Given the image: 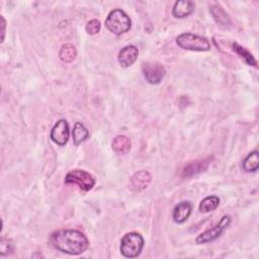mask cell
Returning <instances> with one entry per match:
<instances>
[{
	"label": "cell",
	"mask_w": 259,
	"mask_h": 259,
	"mask_svg": "<svg viewBox=\"0 0 259 259\" xmlns=\"http://www.w3.org/2000/svg\"><path fill=\"white\" fill-rule=\"evenodd\" d=\"M89 137V132L88 130L84 126L83 123L77 121L74 124V127L72 130V139H73V143L77 146L81 143H83L84 141H86Z\"/></svg>",
	"instance_id": "obj_16"
},
{
	"label": "cell",
	"mask_w": 259,
	"mask_h": 259,
	"mask_svg": "<svg viewBox=\"0 0 259 259\" xmlns=\"http://www.w3.org/2000/svg\"><path fill=\"white\" fill-rule=\"evenodd\" d=\"M212 158L207 157L204 159H200V160H195V161H191L189 163H187L181 173L182 177H191L194 176L202 171H204L208 165L210 164Z\"/></svg>",
	"instance_id": "obj_9"
},
{
	"label": "cell",
	"mask_w": 259,
	"mask_h": 259,
	"mask_svg": "<svg viewBox=\"0 0 259 259\" xmlns=\"http://www.w3.org/2000/svg\"><path fill=\"white\" fill-rule=\"evenodd\" d=\"M230 224H231V217L224 215L214 227L199 234L196 237V240H195L196 243L197 244H206V243H209V242L218 239L223 234V232L229 227Z\"/></svg>",
	"instance_id": "obj_6"
},
{
	"label": "cell",
	"mask_w": 259,
	"mask_h": 259,
	"mask_svg": "<svg viewBox=\"0 0 259 259\" xmlns=\"http://www.w3.org/2000/svg\"><path fill=\"white\" fill-rule=\"evenodd\" d=\"M66 184H75L84 191H89L93 188L95 180L91 174L84 170L75 169L70 171L65 177Z\"/></svg>",
	"instance_id": "obj_5"
},
{
	"label": "cell",
	"mask_w": 259,
	"mask_h": 259,
	"mask_svg": "<svg viewBox=\"0 0 259 259\" xmlns=\"http://www.w3.org/2000/svg\"><path fill=\"white\" fill-rule=\"evenodd\" d=\"M232 48L234 50V52L249 66H253L255 68H257V61L255 60V58L253 57V55L244 47L240 46L238 42H233L232 44Z\"/></svg>",
	"instance_id": "obj_15"
},
{
	"label": "cell",
	"mask_w": 259,
	"mask_h": 259,
	"mask_svg": "<svg viewBox=\"0 0 259 259\" xmlns=\"http://www.w3.org/2000/svg\"><path fill=\"white\" fill-rule=\"evenodd\" d=\"M86 31L88 34H91V35H94L96 33H98L100 31V28H101V23L98 19H91L87 22L86 24Z\"/></svg>",
	"instance_id": "obj_21"
},
{
	"label": "cell",
	"mask_w": 259,
	"mask_h": 259,
	"mask_svg": "<svg viewBox=\"0 0 259 259\" xmlns=\"http://www.w3.org/2000/svg\"><path fill=\"white\" fill-rule=\"evenodd\" d=\"M50 137L55 144L59 146H65L70 137L69 124L67 120L66 119L58 120L51 131Z\"/></svg>",
	"instance_id": "obj_8"
},
{
	"label": "cell",
	"mask_w": 259,
	"mask_h": 259,
	"mask_svg": "<svg viewBox=\"0 0 259 259\" xmlns=\"http://www.w3.org/2000/svg\"><path fill=\"white\" fill-rule=\"evenodd\" d=\"M210 13L212 15V17L214 18V20L220 23V24H224V25H227V24H230L231 21H230V17L228 15V13L223 9V7H221L220 5H214V6H211L210 8Z\"/></svg>",
	"instance_id": "obj_20"
},
{
	"label": "cell",
	"mask_w": 259,
	"mask_h": 259,
	"mask_svg": "<svg viewBox=\"0 0 259 259\" xmlns=\"http://www.w3.org/2000/svg\"><path fill=\"white\" fill-rule=\"evenodd\" d=\"M50 241L57 250L70 255L82 254L89 246V241L82 232L71 229L54 232Z\"/></svg>",
	"instance_id": "obj_1"
},
{
	"label": "cell",
	"mask_w": 259,
	"mask_h": 259,
	"mask_svg": "<svg viewBox=\"0 0 259 259\" xmlns=\"http://www.w3.org/2000/svg\"><path fill=\"white\" fill-rule=\"evenodd\" d=\"M144 238L136 232L126 233L120 241V253L126 258L138 257L144 248Z\"/></svg>",
	"instance_id": "obj_3"
},
{
	"label": "cell",
	"mask_w": 259,
	"mask_h": 259,
	"mask_svg": "<svg viewBox=\"0 0 259 259\" xmlns=\"http://www.w3.org/2000/svg\"><path fill=\"white\" fill-rule=\"evenodd\" d=\"M131 18L123 10L119 8L111 10L105 19L106 28L116 35L127 32L131 28Z\"/></svg>",
	"instance_id": "obj_2"
},
{
	"label": "cell",
	"mask_w": 259,
	"mask_h": 259,
	"mask_svg": "<svg viewBox=\"0 0 259 259\" xmlns=\"http://www.w3.org/2000/svg\"><path fill=\"white\" fill-rule=\"evenodd\" d=\"M112 149L116 154H120V155H124L126 154L132 147V143L131 140L123 135H119L116 136L111 143Z\"/></svg>",
	"instance_id": "obj_14"
},
{
	"label": "cell",
	"mask_w": 259,
	"mask_h": 259,
	"mask_svg": "<svg viewBox=\"0 0 259 259\" xmlns=\"http://www.w3.org/2000/svg\"><path fill=\"white\" fill-rule=\"evenodd\" d=\"M77 57V50L71 44H65L61 47L59 52V58L64 63H72Z\"/></svg>",
	"instance_id": "obj_17"
},
{
	"label": "cell",
	"mask_w": 259,
	"mask_h": 259,
	"mask_svg": "<svg viewBox=\"0 0 259 259\" xmlns=\"http://www.w3.org/2000/svg\"><path fill=\"white\" fill-rule=\"evenodd\" d=\"M176 44L183 50L196 52H205L208 51L210 48L207 38L190 32H184L179 34L176 37Z\"/></svg>",
	"instance_id": "obj_4"
},
{
	"label": "cell",
	"mask_w": 259,
	"mask_h": 259,
	"mask_svg": "<svg viewBox=\"0 0 259 259\" xmlns=\"http://www.w3.org/2000/svg\"><path fill=\"white\" fill-rule=\"evenodd\" d=\"M191 210H192V205L189 201H181L174 207L172 218L175 223L183 224L188 220L191 213Z\"/></svg>",
	"instance_id": "obj_12"
},
{
	"label": "cell",
	"mask_w": 259,
	"mask_h": 259,
	"mask_svg": "<svg viewBox=\"0 0 259 259\" xmlns=\"http://www.w3.org/2000/svg\"><path fill=\"white\" fill-rule=\"evenodd\" d=\"M0 18H1V34H2V36H1V42H3V40H4V36H5V26H6V21H5V19H4V17L1 15L0 16Z\"/></svg>",
	"instance_id": "obj_23"
},
{
	"label": "cell",
	"mask_w": 259,
	"mask_h": 259,
	"mask_svg": "<svg viewBox=\"0 0 259 259\" xmlns=\"http://www.w3.org/2000/svg\"><path fill=\"white\" fill-rule=\"evenodd\" d=\"M139 56V50L137 47L130 45L122 48L117 55V61L121 67H130L133 65Z\"/></svg>",
	"instance_id": "obj_10"
},
{
	"label": "cell",
	"mask_w": 259,
	"mask_h": 259,
	"mask_svg": "<svg viewBox=\"0 0 259 259\" xmlns=\"http://www.w3.org/2000/svg\"><path fill=\"white\" fill-rule=\"evenodd\" d=\"M0 250H1V255H2V256H4V255H6V254L11 253V252H12V250H13L12 243H10V241H9L8 239L1 238Z\"/></svg>",
	"instance_id": "obj_22"
},
{
	"label": "cell",
	"mask_w": 259,
	"mask_h": 259,
	"mask_svg": "<svg viewBox=\"0 0 259 259\" xmlns=\"http://www.w3.org/2000/svg\"><path fill=\"white\" fill-rule=\"evenodd\" d=\"M152 181L151 174L146 170H140L136 172L131 178V188L134 191H142L149 186Z\"/></svg>",
	"instance_id": "obj_11"
},
{
	"label": "cell",
	"mask_w": 259,
	"mask_h": 259,
	"mask_svg": "<svg viewBox=\"0 0 259 259\" xmlns=\"http://www.w3.org/2000/svg\"><path fill=\"white\" fill-rule=\"evenodd\" d=\"M143 73L145 79L150 84H159L165 77L166 70L158 62H146L143 65Z\"/></svg>",
	"instance_id": "obj_7"
},
{
	"label": "cell",
	"mask_w": 259,
	"mask_h": 259,
	"mask_svg": "<svg viewBox=\"0 0 259 259\" xmlns=\"http://www.w3.org/2000/svg\"><path fill=\"white\" fill-rule=\"evenodd\" d=\"M246 172H255L259 167V154L258 151H253L247 155L242 164Z\"/></svg>",
	"instance_id": "obj_18"
},
{
	"label": "cell",
	"mask_w": 259,
	"mask_h": 259,
	"mask_svg": "<svg viewBox=\"0 0 259 259\" xmlns=\"http://www.w3.org/2000/svg\"><path fill=\"white\" fill-rule=\"evenodd\" d=\"M194 10V3L190 0L176 1L172 8V15L176 18H184L190 15Z\"/></svg>",
	"instance_id": "obj_13"
},
{
	"label": "cell",
	"mask_w": 259,
	"mask_h": 259,
	"mask_svg": "<svg viewBox=\"0 0 259 259\" xmlns=\"http://www.w3.org/2000/svg\"><path fill=\"white\" fill-rule=\"evenodd\" d=\"M220 204V198L217 195L204 197L199 203V210L201 212H209L214 210Z\"/></svg>",
	"instance_id": "obj_19"
}]
</instances>
